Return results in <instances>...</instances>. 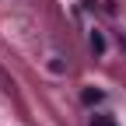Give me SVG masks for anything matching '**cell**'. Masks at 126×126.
<instances>
[{"mask_svg":"<svg viewBox=\"0 0 126 126\" xmlns=\"http://www.w3.org/2000/svg\"><path fill=\"white\" fill-rule=\"evenodd\" d=\"M81 98H84V102H88V105H94V102H102V98H105V94H102V91H98V88H88V91H84V94H81Z\"/></svg>","mask_w":126,"mask_h":126,"instance_id":"6da1fadb","label":"cell"},{"mask_svg":"<svg viewBox=\"0 0 126 126\" xmlns=\"http://www.w3.org/2000/svg\"><path fill=\"white\" fill-rule=\"evenodd\" d=\"M91 49L94 53H105V39L98 35V32H91Z\"/></svg>","mask_w":126,"mask_h":126,"instance_id":"7a4b0ae2","label":"cell"},{"mask_svg":"<svg viewBox=\"0 0 126 126\" xmlns=\"http://www.w3.org/2000/svg\"><path fill=\"white\" fill-rule=\"evenodd\" d=\"M91 126H116V123L109 119V116H94V119H91Z\"/></svg>","mask_w":126,"mask_h":126,"instance_id":"3957f363","label":"cell"}]
</instances>
